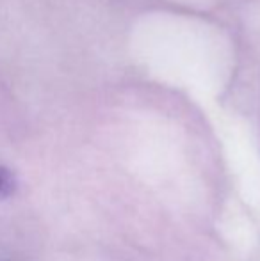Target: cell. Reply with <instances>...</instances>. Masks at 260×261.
<instances>
[{"label": "cell", "instance_id": "cell-1", "mask_svg": "<svg viewBox=\"0 0 260 261\" xmlns=\"http://www.w3.org/2000/svg\"><path fill=\"white\" fill-rule=\"evenodd\" d=\"M16 187L18 181L14 172L9 171L7 167H4V165H0V201L13 196L16 192Z\"/></svg>", "mask_w": 260, "mask_h": 261}]
</instances>
